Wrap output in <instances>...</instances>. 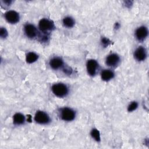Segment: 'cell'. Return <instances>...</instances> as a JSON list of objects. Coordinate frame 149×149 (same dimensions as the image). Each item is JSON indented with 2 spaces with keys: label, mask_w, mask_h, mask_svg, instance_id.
Returning a JSON list of instances; mask_svg holds the SVG:
<instances>
[{
  "label": "cell",
  "mask_w": 149,
  "mask_h": 149,
  "mask_svg": "<svg viewBox=\"0 0 149 149\" xmlns=\"http://www.w3.org/2000/svg\"><path fill=\"white\" fill-rule=\"evenodd\" d=\"M86 67L88 73L91 76H94L97 73L98 68V64L95 60L89 59L87 62Z\"/></svg>",
  "instance_id": "cell-6"
},
{
  "label": "cell",
  "mask_w": 149,
  "mask_h": 149,
  "mask_svg": "<svg viewBox=\"0 0 149 149\" xmlns=\"http://www.w3.org/2000/svg\"><path fill=\"white\" fill-rule=\"evenodd\" d=\"M24 30L26 35L29 38H33L37 35V30L33 24H26L24 26Z\"/></svg>",
  "instance_id": "cell-7"
},
{
  "label": "cell",
  "mask_w": 149,
  "mask_h": 149,
  "mask_svg": "<svg viewBox=\"0 0 149 149\" xmlns=\"http://www.w3.org/2000/svg\"><path fill=\"white\" fill-rule=\"evenodd\" d=\"M0 36L2 38H5L7 37L8 36V32L6 31V30L3 28V27H1V30H0Z\"/></svg>",
  "instance_id": "cell-18"
},
{
  "label": "cell",
  "mask_w": 149,
  "mask_h": 149,
  "mask_svg": "<svg viewBox=\"0 0 149 149\" xmlns=\"http://www.w3.org/2000/svg\"><path fill=\"white\" fill-rule=\"evenodd\" d=\"M13 120L14 124L20 125L24 123L25 121V117L23 114L20 113H16V114L14 115Z\"/></svg>",
  "instance_id": "cell-13"
},
{
  "label": "cell",
  "mask_w": 149,
  "mask_h": 149,
  "mask_svg": "<svg viewBox=\"0 0 149 149\" xmlns=\"http://www.w3.org/2000/svg\"><path fill=\"white\" fill-rule=\"evenodd\" d=\"M120 61V58L116 54H111L106 58V64L108 66L114 67L118 65Z\"/></svg>",
  "instance_id": "cell-8"
},
{
  "label": "cell",
  "mask_w": 149,
  "mask_h": 149,
  "mask_svg": "<svg viewBox=\"0 0 149 149\" xmlns=\"http://www.w3.org/2000/svg\"><path fill=\"white\" fill-rule=\"evenodd\" d=\"M75 116V112L71 108L65 107L61 110V117L63 120L71 121L74 119Z\"/></svg>",
  "instance_id": "cell-2"
},
{
  "label": "cell",
  "mask_w": 149,
  "mask_h": 149,
  "mask_svg": "<svg viewBox=\"0 0 149 149\" xmlns=\"http://www.w3.org/2000/svg\"><path fill=\"white\" fill-rule=\"evenodd\" d=\"M136 38L139 41H143L148 36V30L145 26H140L138 27L135 32Z\"/></svg>",
  "instance_id": "cell-9"
},
{
  "label": "cell",
  "mask_w": 149,
  "mask_h": 149,
  "mask_svg": "<svg viewBox=\"0 0 149 149\" xmlns=\"http://www.w3.org/2000/svg\"><path fill=\"white\" fill-rule=\"evenodd\" d=\"M51 89L53 93L59 97H63L68 93V88L63 83L55 84L52 86Z\"/></svg>",
  "instance_id": "cell-1"
},
{
  "label": "cell",
  "mask_w": 149,
  "mask_h": 149,
  "mask_svg": "<svg viewBox=\"0 0 149 149\" xmlns=\"http://www.w3.org/2000/svg\"><path fill=\"white\" fill-rule=\"evenodd\" d=\"M34 120L40 124H47L50 122V118L46 112L42 111H38L35 114Z\"/></svg>",
  "instance_id": "cell-3"
},
{
  "label": "cell",
  "mask_w": 149,
  "mask_h": 149,
  "mask_svg": "<svg viewBox=\"0 0 149 149\" xmlns=\"http://www.w3.org/2000/svg\"><path fill=\"white\" fill-rule=\"evenodd\" d=\"M110 41L108 38H102L101 39V42H102V44L104 46V47H107L109 44H110Z\"/></svg>",
  "instance_id": "cell-19"
},
{
  "label": "cell",
  "mask_w": 149,
  "mask_h": 149,
  "mask_svg": "<svg viewBox=\"0 0 149 149\" xmlns=\"http://www.w3.org/2000/svg\"><path fill=\"white\" fill-rule=\"evenodd\" d=\"M101 79L104 81H108L114 77V73L109 69H105L101 72Z\"/></svg>",
  "instance_id": "cell-12"
},
{
  "label": "cell",
  "mask_w": 149,
  "mask_h": 149,
  "mask_svg": "<svg viewBox=\"0 0 149 149\" xmlns=\"http://www.w3.org/2000/svg\"><path fill=\"white\" fill-rule=\"evenodd\" d=\"M38 56L37 54L33 52H30L26 55V60L27 63H31L36 62L38 59Z\"/></svg>",
  "instance_id": "cell-14"
},
{
  "label": "cell",
  "mask_w": 149,
  "mask_h": 149,
  "mask_svg": "<svg viewBox=\"0 0 149 149\" xmlns=\"http://www.w3.org/2000/svg\"><path fill=\"white\" fill-rule=\"evenodd\" d=\"M91 136L97 141H100V132L96 129H93L91 132Z\"/></svg>",
  "instance_id": "cell-16"
},
{
  "label": "cell",
  "mask_w": 149,
  "mask_h": 149,
  "mask_svg": "<svg viewBox=\"0 0 149 149\" xmlns=\"http://www.w3.org/2000/svg\"><path fill=\"white\" fill-rule=\"evenodd\" d=\"M63 24L66 27H72L74 24V20L72 17L67 16L63 19Z\"/></svg>",
  "instance_id": "cell-15"
},
{
  "label": "cell",
  "mask_w": 149,
  "mask_h": 149,
  "mask_svg": "<svg viewBox=\"0 0 149 149\" xmlns=\"http://www.w3.org/2000/svg\"><path fill=\"white\" fill-rule=\"evenodd\" d=\"M134 56L138 61H144L147 56V51L145 48L143 47H138L134 52Z\"/></svg>",
  "instance_id": "cell-10"
},
{
  "label": "cell",
  "mask_w": 149,
  "mask_h": 149,
  "mask_svg": "<svg viewBox=\"0 0 149 149\" xmlns=\"http://www.w3.org/2000/svg\"><path fill=\"white\" fill-rule=\"evenodd\" d=\"M137 107H138L137 102L136 101H133L129 105V106L127 107V111L129 112H132V111L135 110L137 108Z\"/></svg>",
  "instance_id": "cell-17"
},
{
  "label": "cell",
  "mask_w": 149,
  "mask_h": 149,
  "mask_svg": "<svg viewBox=\"0 0 149 149\" xmlns=\"http://www.w3.org/2000/svg\"><path fill=\"white\" fill-rule=\"evenodd\" d=\"M38 27L42 31L52 30L55 28L54 23L48 19H42L38 23Z\"/></svg>",
  "instance_id": "cell-4"
},
{
  "label": "cell",
  "mask_w": 149,
  "mask_h": 149,
  "mask_svg": "<svg viewBox=\"0 0 149 149\" xmlns=\"http://www.w3.org/2000/svg\"><path fill=\"white\" fill-rule=\"evenodd\" d=\"M6 20L10 23L15 24L19 21L20 16L17 12L15 10H9L5 13Z\"/></svg>",
  "instance_id": "cell-5"
},
{
  "label": "cell",
  "mask_w": 149,
  "mask_h": 149,
  "mask_svg": "<svg viewBox=\"0 0 149 149\" xmlns=\"http://www.w3.org/2000/svg\"><path fill=\"white\" fill-rule=\"evenodd\" d=\"M63 65V60L59 57H54L49 61V65L53 69L57 70L61 68Z\"/></svg>",
  "instance_id": "cell-11"
}]
</instances>
